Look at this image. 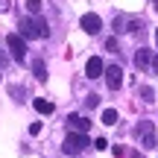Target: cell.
Returning a JSON list of instances; mask_svg holds the SVG:
<instances>
[{
  "instance_id": "2",
  "label": "cell",
  "mask_w": 158,
  "mask_h": 158,
  "mask_svg": "<svg viewBox=\"0 0 158 158\" xmlns=\"http://www.w3.org/2000/svg\"><path fill=\"white\" fill-rule=\"evenodd\" d=\"M132 135L138 138V143H141L143 149H152L155 147V123H152V120H138V126L132 129Z\"/></svg>"
},
{
  "instance_id": "8",
  "label": "cell",
  "mask_w": 158,
  "mask_h": 158,
  "mask_svg": "<svg viewBox=\"0 0 158 158\" xmlns=\"http://www.w3.org/2000/svg\"><path fill=\"white\" fill-rule=\"evenodd\" d=\"M68 126H70V132H88L91 129V120L82 117V114H70V117H68Z\"/></svg>"
},
{
  "instance_id": "12",
  "label": "cell",
  "mask_w": 158,
  "mask_h": 158,
  "mask_svg": "<svg viewBox=\"0 0 158 158\" xmlns=\"http://www.w3.org/2000/svg\"><path fill=\"white\" fill-rule=\"evenodd\" d=\"M129 23H132V21H129V18H123V15H120V18H117V21H114V29H117V32H129V29H132V27H129Z\"/></svg>"
},
{
  "instance_id": "1",
  "label": "cell",
  "mask_w": 158,
  "mask_h": 158,
  "mask_svg": "<svg viewBox=\"0 0 158 158\" xmlns=\"http://www.w3.org/2000/svg\"><path fill=\"white\" fill-rule=\"evenodd\" d=\"M18 35H21L23 41L27 38H47V35H50V27H47V21H41V18H23Z\"/></svg>"
},
{
  "instance_id": "18",
  "label": "cell",
  "mask_w": 158,
  "mask_h": 158,
  "mask_svg": "<svg viewBox=\"0 0 158 158\" xmlns=\"http://www.w3.org/2000/svg\"><path fill=\"white\" fill-rule=\"evenodd\" d=\"M141 94H143V100H147V102H149V100H155V97H152V88H143Z\"/></svg>"
},
{
  "instance_id": "5",
  "label": "cell",
  "mask_w": 158,
  "mask_h": 158,
  "mask_svg": "<svg viewBox=\"0 0 158 158\" xmlns=\"http://www.w3.org/2000/svg\"><path fill=\"white\" fill-rule=\"evenodd\" d=\"M102 76H106V85H108L111 91H117L120 85H123V68H120V64H108Z\"/></svg>"
},
{
  "instance_id": "14",
  "label": "cell",
  "mask_w": 158,
  "mask_h": 158,
  "mask_svg": "<svg viewBox=\"0 0 158 158\" xmlns=\"http://www.w3.org/2000/svg\"><path fill=\"white\" fill-rule=\"evenodd\" d=\"M27 12L29 15H38L41 12V0H27Z\"/></svg>"
},
{
  "instance_id": "19",
  "label": "cell",
  "mask_w": 158,
  "mask_h": 158,
  "mask_svg": "<svg viewBox=\"0 0 158 158\" xmlns=\"http://www.w3.org/2000/svg\"><path fill=\"white\" fill-rule=\"evenodd\" d=\"M152 3H155V9H158V0H152Z\"/></svg>"
},
{
  "instance_id": "7",
  "label": "cell",
  "mask_w": 158,
  "mask_h": 158,
  "mask_svg": "<svg viewBox=\"0 0 158 158\" xmlns=\"http://www.w3.org/2000/svg\"><path fill=\"white\" fill-rule=\"evenodd\" d=\"M102 73H106V64H102V59H100V56H91L88 64H85V76H88V79H100Z\"/></svg>"
},
{
  "instance_id": "11",
  "label": "cell",
  "mask_w": 158,
  "mask_h": 158,
  "mask_svg": "<svg viewBox=\"0 0 158 158\" xmlns=\"http://www.w3.org/2000/svg\"><path fill=\"white\" fill-rule=\"evenodd\" d=\"M32 73H35L38 82H47V64H44V62H35V64H32Z\"/></svg>"
},
{
  "instance_id": "4",
  "label": "cell",
  "mask_w": 158,
  "mask_h": 158,
  "mask_svg": "<svg viewBox=\"0 0 158 158\" xmlns=\"http://www.w3.org/2000/svg\"><path fill=\"white\" fill-rule=\"evenodd\" d=\"M6 47H9V53H12L15 62H23V59H27V41H23L18 32L6 35Z\"/></svg>"
},
{
  "instance_id": "15",
  "label": "cell",
  "mask_w": 158,
  "mask_h": 158,
  "mask_svg": "<svg viewBox=\"0 0 158 158\" xmlns=\"http://www.w3.org/2000/svg\"><path fill=\"white\" fill-rule=\"evenodd\" d=\"M85 106H88V108L100 106V97H97V94H88V100H85Z\"/></svg>"
},
{
  "instance_id": "20",
  "label": "cell",
  "mask_w": 158,
  "mask_h": 158,
  "mask_svg": "<svg viewBox=\"0 0 158 158\" xmlns=\"http://www.w3.org/2000/svg\"><path fill=\"white\" fill-rule=\"evenodd\" d=\"M155 38H158V29H155Z\"/></svg>"
},
{
  "instance_id": "21",
  "label": "cell",
  "mask_w": 158,
  "mask_h": 158,
  "mask_svg": "<svg viewBox=\"0 0 158 158\" xmlns=\"http://www.w3.org/2000/svg\"><path fill=\"white\" fill-rule=\"evenodd\" d=\"M0 59H3V53H0Z\"/></svg>"
},
{
  "instance_id": "10",
  "label": "cell",
  "mask_w": 158,
  "mask_h": 158,
  "mask_svg": "<svg viewBox=\"0 0 158 158\" xmlns=\"http://www.w3.org/2000/svg\"><path fill=\"white\" fill-rule=\"evenodd\" d=\"M32 108L38 114H53V102L50 100H32Z\"/></svg>"
},
{
  "instance_id": "16",
  "label": "cell",
  "mask_w": 158,
  "mask_h": 158,
  "mask_svg": "<svg viewBox=\"0 0 158 158\" xmlns=\"http://www.w3.org/2000/svg\"><path fill=\"white\" fill-rule=\"evenodd\" d=\"M106 50H111V53H117V38H108V41H106Z\"/></svg>"
},
{
  "instance_id": "9",
  "label": "cell",
  "mask_w": 158,
  "mask_h": 158,
  "mask_svg": "<svg viewBox=\"0 0 158 158\" xmlns=\"http://www.w3.org/2000/svg\"><path fill=\"white\" fill-rule=\"evenodd\" d=\"M149 64H152V50H147V47H141V50L135 53V68H138V70H147Z\"/></svg>"
},
{
  "instance_id": "6",
  "label": "cell",
  "mask_w": 158,
  "mask_h": 158,
  "mask_svg": "<svg viewBox=\"0 0 158 158\" xmlns=\"http://www.w3.org/2000/svg\"><path fill=\"white\" fill-rule=\"evenodd\" d=\"M79 27H82L88 35H97V32H100V27H102V18H100V15H94V12H88V15H82Z\"/></svg>"
},
{
  "instance_id": "17",
  "label": "cell",
  "mask_w": 158,
  "mask_h": 158,
  "mask_svg": "<svg viewBox=\"0 0 158 158\" xmlns=\"http://www.w3.org/2000/svg\"><path fill=\"white\" fill-rule=\"evenodd\" d=\"M94 147H97V149H106V147H108V141H106V138H97Z\"/></svg>"
},
{
  "instance_id": "13",
  "label": "cell",
  "mask_w": 158,
  "mask_h": 158,
  "mask_svg": "<svg viewBox=\"0 0 158 158\" xmlns=\"http://www.w3.org/2000/svg\"><path fill=\"white\" fill-rule=\"evenodd\" d=\"M102 123L114 126V123H117V111H114V108H106V111H102Z\"/></svg>"
},
{
  "instance_id": "3",
  "label": "cell",
  "mask_w": 158,
  "mask_h": 158,
  "mask_svg": "<svg viewBox=\"0 0 158 158\" xmlns=\"http://www.w3.org/2000/svg\"><path fill=\"white\" fill-rule=\"evenodd\" d=\"M85 147H88L85 132H68V138H64V143H62V149H64L68 155H79Z\"/></svg>"
}]
</instances>
